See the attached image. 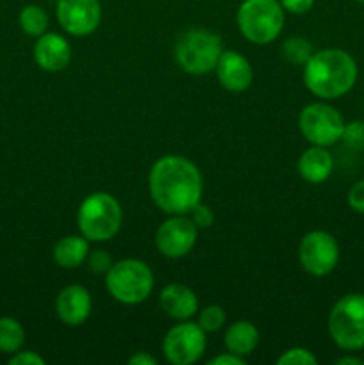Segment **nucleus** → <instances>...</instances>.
Here are the masks:
<instances>
[{"label":"nucleus","mask_w":364,"mask_h":365,"mask_svg":"<svg viewBox=\"0 0 364 365\" xmlns=\"http://www.w3.org/2000/svg\"><path fill=\"white\" fill-rule=\"evenodd\" d=\"M223 342L227 351L246 359L256 351L257 344H259V330L250 321L239 319L228 324L227 330H225Z\"/></svg>","instance_id":"18"},{"label":"nucleus","mask_w":364,"mask_h":365,"mask_svg":"<svg viewBox=\"0 0 364 365\" xmlns=\"http://www.w3.org/2000/svg\"><path fill=\"white\" fill-rule=\"evenodd\" d=\"M189 217H191L193 223L196 225L198 228H209L211 225L214 223V214L213 210H211V207L203 205L202 202L198 203V205L195 207V209L191 210V212L188 214Z\"/></svg>","instance_id":"28"},{"label":"nucleus","mask_w":364,"mask_h":365,"mask_svg":"<svg viewBox=\"0 0 364 365\" xmlns=\"http://www.w3.org/2000/svg\"><path fill=\"white\" fill-rule=\"evenodd\" d=\"M318 356L307 348H291L277 359V365H316Z\"/></svg>","instance_id":"24"},{"label":"nucleus","mask_w":364,"mask_h":365,"mask_svg":"<svg viewBox=\"0 0 364 365\" xmlns=\"http://www.w3.org/2000/svg\"><path fill=\"white\" fill-rule=\"evenodd\" d=\"M328 335L339 349L355 353L364 348V294L350 292L330 309L327 321Z\"/></svg>","instance_id":"5"},{"label":"nucleus","mask_w":364,"mask_h":365,"mask_svg":"<svg viewBox=\"0 0 364 365\" xmlns=\"http://www.w3.org/2000/svg\"><path fill=\"white\" fill-rule=\"evenodd\" d=\"M156 278L146 262L139 259H121L106 273V289L118 303L139 305L153 292Z\"/></svg>","instance_id":"4"},{"label":"nucleus","mask_w":364,"mask_h":365,"mask_svg":"<svg viewBox=\"0 0 364 365\" xmlns=\"http://www.w3.org/2000/svg\"><path fill=\"white\" fill-rule=\"evenodd\" d=\"M121 223H123V210L120 202L109 192H91L79 205V232L89 242L111 241L120 232Z\"/></svg>","instance_id":"3"},{"label":"nucleus","mask_w":364,"mask_h":365,"mask_svg":"<svg viewBox=\"0 0 364 365\" xmlns=\"http://www.w3.org/2000/svg\"><path fill=\"white\" fill-rule=\"evenodd\" d=\"M214 71L221 88L231 93L246 91L253 82L252 64L236 50H223Z\"/></svg>","instance_id":"13"},{"label":"nucleus","mask_w":364,"mask_h":365,"mask_svg":"<svg viewBox=\"0 0 364 365\" xmlns=\"http://www.w3.org/2000/svg\"><path fill=\"white\" fill-rule=\"evenodd\" d=\"M25 342V330L14 317H0V351L16 353Z\"/></svg>","instance_id":"21"},{"label":"nucleus","mask_w":364,"mask_h":365,"mask_svg":"<svg viewBox=\"0 0 364 365\" xmlns=\"http://www.w3.org/2000/svg\"><path fill=\"white\" fill-rule=\"evenodd\" d=\"M341 141L352 150H364V121L353 120L345 123Z\"/></svg>","instance_id":"25"},{"label":"nucleus","mask_w":364,"mask_h":365,"mask_svg":"<svg viewBox=\"0 0 364 365\" xmlns=\"http://www.w3.org/2000/svg\"><path fill=\"white\" fill-rule=\"evenodd\" d=\"M18 24H20V29L25 34L32 36V38H39L49 29V14L41 6L29 4L18 14Z\"/></svg>","instance_id":"20"},{"label":"nucleus","mask_w":364,"mask_h":365,"mask_svg":"<svg viewBox=\"0 0 364 365\" xmlns=\"http://www.w3.org/2000/svg\"><path fill=\"white\" fill-rule=\"evenodd\" d=\"M225 321H227V314L220 305H207L198 312L196 323L200 324V328L206 334H214V331L221 330L225 327Z\"/></svg>","instance_id":"23"},{"label":"nucleus","mask_w":364,"mask_h":365,"mask_svg":"<svg viewBox=\"0 0 364 365\" xmlns=\"http://www.w3.org/2000/svg\"><path fill=\"white\" fill-rule=\"evenodd\" d=\"M159 305L168 317L175 321H188L198 312V298L188 285L170 284L161 291Z\"/></svg>","instance_id":"16"},{"label":"nucleus","mask_w":364,"mask_h":365,"mask_svg":"<svg viewBox=\"0 0 364 365\" xmlns=\"http://www.w3.org/2000/svg\"><path fill=\"white\" fill-rule=\"evenodd\" d=\"M334 171V157L327 146L310 145L298 159V173L307 184H323Z\"/></svg>","instance_id":"17"},{"label":"nucleus","mask_w":364,"mask_h":365,"mask_svg":"<svg viewBox=\"0 0 364 365\" xmlns=\"http://www.w3.org/2000/svg\"><path fill=\"white\" fill-rule=\"evenodd\" d=\"M345 118L327 102L307 103L298 116V127L303 138L316 146H332L341 141Z\"/></svg>","instance_id":"8"},{"label":"nucleus","mask_w":364,"mask_h":365,"mask_svg":"<svg viewBox=\"0 0 364 365\" xmlns=\"http://www.w3.org/2000/svg\"><path fill=\"white\" fill-rule=\"evenodd\" d=\"M313 53V45L302 36H291L282 43V56L288 63L295 64V66H303Z\"/></svg>","instance_id":"22"},{"label":"nucleus","mask_w":364,"mask_h":365,"mask_svg":"<svg viewBox=\"0 0 364 365\" xmlns=\"http://www.w3.org/2000/svg\"><path fill=\"white\" fill-rule=\"evenodd\" d=\"M128 365H157V359L150 355V353L141 351L128 359Z\"/></svg>","instance_id":"32"},{"label":"nucleus","mask_w":364,"mask_h":365,"mask_svg":"<svg viewBox=\"0 0 364 365\" xmlns=\"http://www.w3.org/2000/svg\"><path fill=\"white\" fill-rule=\"evenodd\" d=\"M285 11L278 0H243L238 9V29L246 41L268 45L280 36Z\"/></svg>","instance_id":"6"},{"label":"nucleus","mask_w":364,"mask_h":365,"mask_svg":"<svg viewBox=\"0 0 364 365\" xmlns=\"http://www.w3.org/2000/svg\"><path fill=\"white\" fill-rule=\"evenodd\" d=\"M148 192L157 209L168 216L189 214L202 202V173L186 157L164 155L150 168Z\"/></svg>","instance_id":"1"},{"label":"nucleus","mask_w":364,"mask_h":365,"mask_svg":"<svg viewBox=\"0 0 364 365\" xmlns=\"http://www.w3.org/2000/svg\"><path fill=\"white\" fill-rule=\"evenodd\" d=\"M209 365H246V359L227 351V353H221V355L214 356V359H211Z\"/></svg>","instance_id":"31"},{"label":"nucleus","mask_w":364,"mask_h":365,"mask_svg":"<svg viewBox=\"0 0 364 365\" xmlns=\"http://www.w3.org/2000/svg\"><path fill=\"white\" fill-rule=\"evenodd\" d=\"M89 255V241L84 235H66L54 246L52 257L61 269H77Z\"/></svg>","instance_id":"19"},{"label":"nucleus","mask_w":364,"mask_h":365,"mask_svg":"<svg viewBox=\"0 0 364 365\" xmlns=\"http://www.w3.org/2000/svg\"><path fill=\"white\" fill-rule=\"evenodd\" d=\"M45 359L34 351H16L9 359V365H45Z\"/></svg>","instance_id":"29"},{"label":"nucleus","mask_w":364,"mask_h":365,"mask_svg":"<svg viewBox=\"0 0 364 365\" xmlns=\"http://www.w3.org/2000/svg\"><path fill=\"white\" fill-rule=\"evenodd\" d=\"M348 207L357 214H364V178L357 180L346 195Z\"/></svg>","instance_id":"27"},{"label":"nucleus","mask_w":364,"mask_h":365,"mask_svg":"<svg viewBox=\"0 0 364 365\" xmlns=\"http://www.w3.org/2000/svg\"><path fill=\"white\" fill-rule=\"evenodd\" d=\"M207 348V334L191 319L178 321L163 339V355L171 365H193L203 356Z\"/></svg>","instance_id":"9"},{"label":"nucleus","mask_w":364,"mask_h":365,"mask_svg":"<svg viewBox=\"0 0 364 365\" xmlns=\"http://www.w3.org/2000/svg\"><path fill=\"white\" fill-rule=\"evenodd\" d=\"M56 16L61 29L75 38L93 34L102 21L100 0H57Z\"/></svg>","instance_id":"12"},{"label":"nucleus","mask_w":364,"mask_h":365,"mask_svg":"<svg viewBox=\"0 0 364 365\" xmlns=\"http://www.w3.org/2000/svg\"><path fill=\"white\" fill-rule=\"evenodd\" d=\"M93 310V298L82 285H66L56 298V312L66 327H81Z\"/></svg>","instance_id":"14"},{"label":"nucleus","mask_w":364,"mask_h":365,"mask_svg":"<svg viewBox=\"0 0 364 365\" xmlns=\"http://www.w3.org/2000/svg\"><path fill=\"white\" fill-rule=\"evenodd\" d=\"M359 77L355 59L346 50L323 48L303 64V84L321 100H335L350 93Z\"/></svg>","instance_id":"2"},{"label":"nucleus","mask_w":364,"mask_h":365,"mask_svg":"<svg viewBox=\"0 0 364 365\" xmlns=\"http://www.w3.org/2000/svg\"><path fill=\"white\" fill-rule=\"evenodd\" d=\"M364 360L360 359V356H355V355H345L341 356V359L335 360V365H363Z\"/></svg>","instance_id":"33"},{"label":"nucleus","mask_w":364,"mask_h":365,"mask_svg":"<svg viewBox=\"0 0 364 365\" xmlns=\"http://www.w3.org/2000/svg\"><path fill=\"white\" fill-rule=\"evenodd\" d=\"M86 260H88L89 269L96 274H106L107 271L111 269V266L114 264L113 257H111L106 250H95V252L89 250V255Z\"/></svg>","instance_id":"26"},{"label":"nucleus","mask_w":364,"mask_h":365,"mask_svg":"<svg viewBox=\"0 0 364 365\" xmlns=\"http://www.w3.org/2000/svg\"><path fill=\"white\" fill-rule=\"evenodd\" d=\"M198 227L188 214H173L159 225L156 232V246L166 259H182L196 245Z\"/></svg>","instance_id":"11"},{"label":"nucleus","mask_w":364,"mask_h":365,"mask_svg":"<svg viewBox=\"0 0 364 365\" xmlns=\"http://www.w3.org/2000/svg\"><path fill=\"white\" fill-rule=\"evenodd\" d=\"M223 52L220 34L207 29H191L178 38L175 61L189 75H206L214 71Z\"/></svg>","instance_id":"7"},{"label":"nucleus","mask_w":364,"mask_h":365,"mask_svg":"<svg viewBox=\"0 0 364 365\" xmlns=\"http://www.w3.org/2000/svg\"><path fill=\"white\" fill-rule=\"evenodd\" d=\"M355 2H359V4H364V0H355Z\"/></svg>","instance_id":"34"},{"label":"nucleus","mask_w":364,"mask_h":365,"mask_svg":"<svg viewBox=\"0 0 364 365\" xmlns=\"http://www.w3.org/2000/svg\"><path fill=\"white\" fill-rule=\"evenodd\" d=\"M284 7L285 13H291V14H305L313 9L314 2L316 0H278Z\"/></svg>","instance_id":"30"},{"label":"nucleus","mask_w":364,"mask_h":365,"mask_svg":"<svg viewBox=\"0 0 364 365\" xmlns=\"http://www.w3.org/2000/svg\"><path fill=\"white\" fill-rule=\"evenodd\" d=\"M34 61L49 73L63 71L71 61V45L63 34L45 32L34 43Z\"/></svg>","instance_id":"15"},{"label":"nucleus","mask_w":364,"mask_h":365,"mask_svg":"<svg viewBox=\"0 0 364 365\" xmlns=\"http://www.w3.org/2000/svg\"><path fill=\"white\" fill-rule=\"evenodd\" d=\"M298 260L305 273L327 277L339 264V245L330 232L310 230L298 245Z\"/></svg>","instance_id":"10"}]
</instances>
